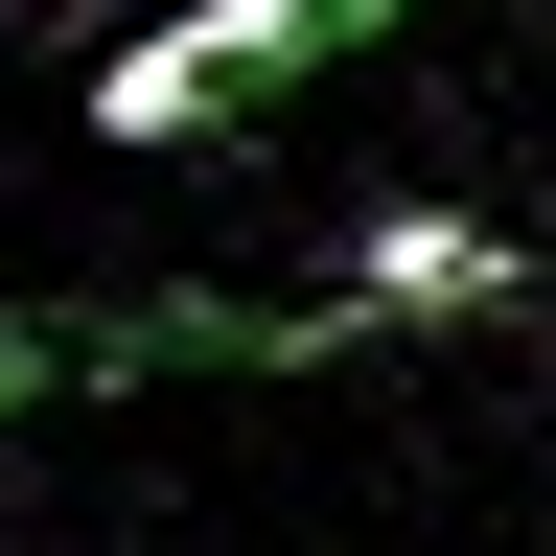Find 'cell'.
Masks as SVG:
<instances>
[{"label": "cell", "instance_id": "6da1fadb", "mask_svg": "<svg viewBox=\"0 0 556 556\" xmlns=\"http://www.w3.org/2000/svg\"><path fill=\"white\" fill-rule=\"evenodd\" d=\"M417 0H163V24H116L93 47V139H232L255 93H302V70H348V47H394Z\"/></svg>", "mask_w": 556, "mask_h": 556}, {"label": "cell", "instance_id": "7a4b0ae2", "mask_svg": "<svg viewBox=\"0 0 556 556\" xmlns=\"http://www.w3.org/2000/svg\"><path fill=\"white\" fill-rule=\"evenodd\" d=\"M510 302H533V255L486 232V208H371L325 302L255 325V371H325V348H371V325H510Z\"/></svg>", "mask_w": 556, "mask_h": 556}, {"label": "cell", "instance_id": "3957f363", "mask_svg": "<svg viewBox=\"0 0 556 556\" xmlns=\"http://www.w3.org/2000/svg\"><path fill=\"white\" fill-rule=\"evenodd\" d=\"M47 371H70V348H47V325H24V302H0V417H24V394H47Z\"/></svg>", "mask_w": 556, "mask_h": 556}]
</instances>
